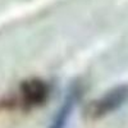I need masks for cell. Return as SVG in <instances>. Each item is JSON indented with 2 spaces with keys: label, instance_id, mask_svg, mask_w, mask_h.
Returning <instances> with one entry per match:
<instances>
[{
  "label": "cell",
  "instance_id": "6da1fadb",
  "mask_svg": "<svg viewBox=\"0 0 128 128\" xmlns=\"http://www.w3.org/2000/svg\"><path fill=\"white\" fill-rule=\"evenodd\" d=\"M51 84L42 78H28L19 83L17 90L0 99L2 112L30 113L42 108L51 96Z\"/></svg>",
  "mask_w": 128,
  "mask_h": 128
},
{
  "label": "cell",
  "instance_id": "7a4b0ae2",
  "mask_svg": "<svg viewBox=\"0 0 128 128\" xmlns=\"http://www.w3.org/2000/svg\"><path fill=\"white\" fill-rule=\"evenodd\" d=\"M128 101V84H119L106 91L100 98L92 100L84 109L88 120H99L119 110Z\"/></svg>",
  "mask_w": 128,
  "mask_h": 128
},
{
  "label": "cell",
  "instance_id": "3957f363",
  "mask_svg": "<svg viewBox=\"0 0 128 128\" xmlns=\"http://www.w3.org/2000/svg\"><path fill=\"white\" fill-rule=\"evenodd\" d=\"M82 96V86L80 83H74L69 87V90L66 94V98L62 101L60 106L58 108L55 115L52 116V119L49 124L48 128H67L72 114L74 109L77 108L78 101L81 100Z\"/></svg>",
  "mask_w": 128,
  "mask_h": 128
}]
</instances>
